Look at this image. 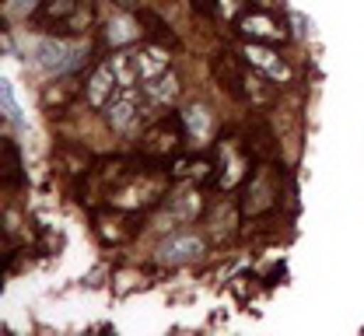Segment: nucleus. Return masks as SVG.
Here are the masks:
<instances>
[{"label":"nucleus","mask_w":364,"mask_h":336,"mask_svg":"<svg viewBox=\"0 0 364 336\" xmlns=\"http://www.w3.org/2000/svg\"><path fill=\"white\" fill-rule=\"evenodd\" d=\"M182 137H186V126H182V116H165V119H158L147 134H144V141L136 147V158H144L147 165H161V161H172L176 154H179L182 147Z\"/></svg>","instance_id":"1"},{"label":"nucleus","mask_w":364,"mask_h":336,"mask_svg":"<svg viewBox=\"0 0 364 336\" xmlns=\"http://www.w3.org/2000/svg\"><path fill=\"white\" fill-rule=\"evenodd\" d=\"M140 232V217H136V210H127V207H116V203H109V207H102L98 214H95V235L102 245H123V242H130Z\"/></svg>","instance_id":"2"},{"label":"nucleus","mask_w":364,"mask_h":336,"mask_svg":"<svg viewBox=\"0 0 364 336\" xmlns=\"http://www.w3.org/2000/svg\"><path fill=\"white\" fill-rule=\"evenodd\" d=\"M36 63L43 70H49V74H67V70H74V67L85 63V46H70L63 36L43 39L36 46Z\"/></svg>","instance_id":"3"},{"label":"nucleus","mask_w":364,"mask_h":336,"mask_svg":"<svg viewBox=\"0 0 364 336\" xmlns=\"http://www.w3.org/2000/svg\"><path fill=\"white\" fill-rule=\"evenodd\" d=\"M144 88H119L116 92V98L105 105V123L116 130V134H127L130 126H134L136 119L144 116Z\"/></svg>","instance_id":"4"},{"label":"nucleus","mask_w":364,"mask_h":336,"mask_svg":"<svg viewBox=\"0 0 364 336\" xmlns=\"http://www.w3.org/2000/svg\"><path fill=\"white\" fill-rule=\"evenodd\" d=\"M277 203V172L273 168H252L249 183H245V196H242V214H263Z\"/></svg>","instance_id":"5"},{"label":"nucleus","mask_w":364,"mask_h":336,"mask_svg":"<svg viewBox=\"0 0 364 336\" xmlns=\"http://www.w3.org/2000/svg\"><path fill=\"white\" fill-rule=\"evenodd\" d=\"M200 210H203V196L196 190L172 193V196H165V210L154 217V232H168V228H176V224H186V221H193Z\"/></svg>","instance_id":"6"},{"label":"nucleus","mask_w":364,"mask_h":336,"mask_svg":"<svg viewBox=\"0 0 364 336\" xmlns=\"http://www.w3.org/2000/svg\"><path fill=\"white\" fill-rule=\"evenodd\" d=\"M221 154H225V158H221V165H218V172H214V186L221 193H231V190H238L242 183H249V175H252V168H249L252 154H249L245 147H238V151L225 147Z\"/></svg>","instance_id":"7"},{"label":"nucleus","mask_w":364,"mask_h":336,"mask_svg":"<svg viewBox=\"0 0 364 336\" xmlns=\"http://www.w3.org/2000/svg\"><path fill=\"white\" fill-rule=\"evenodd\" d=\"M123 85H119V74H116V63H112V56L109 60H102L95 70L88 74V85H85V95H88V102L95 105V109H105L112 98H116V92H119Z\"/></svg>","instance_id":"8"},{"label":"nucleus","mask_w":364,"mask_h":336,"mask_svg":"<svg viewBox=\"0 0 364 336\" xmlns=\"http://www.w3.org/2000/svg\"><path fill=\"white\" fill-rule=\"evenodd\" d=\"M242 60H245V67H256V70L267 74L270 81H280V85L291 81V67H287V63L277 56V49H270L267 43H252V39H249V43L242 46Z\"/></svg>","instance_id":"9"},{"label":"nucleus","mask_w":364,"mask_h":336,"mask_svg":"<svg viewBox=\"0 0 364 336\" xmlns=\"http://www.w3.org/2000/svg\"><path fill=\"white\" fill-rule=\"evenodd\" d=\"M235 28H238L245 39H252V43H270V46L287 43V32L273 21L270 14H263V11H249V14L235 18Z\"/></svg>","instance_id":"10"},{"label":"nucleus","mask_w":364,"mask_h":336,"mask_svg":"<svg viewBox=\"0 0 364 336\" xmlns=\"http://www.w3.org/2000/svg\"><path fill=\"white\" fill-rule=\"evenodd\" d=\"M203 252V239L200 235H172V239H165L158 249H154V259L161 263V266H179V263H189V259H196Z\"/></svg>","instance_id":"11"},{"label":"nucleus","mask_w":364,"mask_h":336,"mask_svg":"<svg viewBox=\"0 0 364 336\" xmlns=\"http://www.w3.org/2000/svg\"><path fill=\"white\" fill-rule=\"evenodd\" d=\"M77 7H81V0H43L32 18H36V25L46 28V32L67 36V21L77 14Z\"/></svg>","instance_id":"12"},{"label":"nucleus","mask_w":364,"mask_h":336,"mask_svg":"<svg viewBox=\"0 0 364 336\" xmlns=\"http://www.w3.org/2000/svg\"><path fill=\"white\" fill-rule=\"evenodd\" d=\"M182 116V126H186V141H193L196 147L210 144V134H214V119L203 105H186L179 109Z\"/></svg>","instance_id":"13"},{"label":"nucleus","mask_w":364,"mask_h":336,"mask_svg":"<svg viewBox=\"0 0 364 336\" xmlns=\"http://www.w3.org/2000/svg\"><path fill=\"white\" fill-rule=\"evenodd\" d=\"M130 60H134V70L140 81H151V77H158V74H165V70H172L168 67V53L161 46H144V49H134L130 53Z\"/></svg>","instance_id":"14"},{"label":"nucleus","mask_w":364,"mask_h":336,"mask_svg":"<svg viewBox=\"0 0 364 336\" xmlns=\"http://www.w3.org/2000/svg\"><path fill=\"white\" fill-rule=\"evenodd\" d=\"M140 21V18H136ZM134 18H127V14H119V18H112V21H105V28H102V46L109 49H123L130 46V43H136L140 39V32L144 28H136Z\"/></svg>","instance_id":"15"},{"label":"nucleus","mask_w":364,"mask_h":336,"mask_svg":"<svg viewBox=\"0 0 364 336\" xmlns=\"http://www.w3.org/2000/svg\"><path fill=\"white\" fill-rule=\"evenodd\" d=\"M140 88H144V98H147V105L161 109V105H172V102L179 98V77H176L172 70H165V74H158V77L144 81Z\"/></svg>","instance_id":"16"},{"label":"nucleus","mask_w":364,"mask_h":336,"mask_svg":"<svg viewBox=\"0 0 364 336\" xmlns=\"http://www.w3.org/2000/svg\"><path fill=\"white\" fill-rule=\"evenodd\" d=\"M218 165L210 158H172L168 179H186V183H210Z\"/></svg>","instance_id":"17"},{"label":"nucleus","mask_w":364,"mask_h":336,"mask_svg":"<svg viewBox=\"0 0 364 336\" xmlns=\"http://www.w3.org/2000/svg\"><path fill=\"white\" fill-rule=\"evenodd\" d=\"M210 74L214 81L225 88L228 95H242V85H245V74H238V60L231 53H218L210 60Z\"/></svg>","instance_id":"18"},{"label":"nucleus","mask_w":364,"mask_h":336,"mask_svg":"<svg viewBox=\"0 0 364 336\" xmlns=\"http://www.w3.org/2000/svg\"><path fill=\"white\" fill-rule=\"evenodd\" d=\"M242 95L249 98L252 105H270L273 102V85L267 74H259L256 67L245 70V85H242Z\"/></svg>","instance_id":"19"},{"label":"nucleus","mask_w":364,"mask_h":336,"mask_svg":"<svg viewBox=\"0 0 364 336\" xmlns=\"http://www.w3.org/2000/svg\"><path fill=\"white\" fill-rule=\"evenodd\" d=\"M245 151H249V154H252V158H267V154H277V144H273V134L270 130H267V126H263V123H256V126H252V130H249V137H245Z\"/></svg>","instance_id":"20"},{"label":"nucleus","mask_w":364,"mask_h":336,"mask_svg":"<svg viewBox=\"0 0 364 336\" xmlns=\"http://www.w3.org/2000/svg\"><path fill=\"white\" fill-rule=\"evenodd\" d=\"M77 92H81V85H74V81H70V85H67V81L49 85V88L43 92V105L46 109H53V112H56V109H67V105L77 98Z\"/></svg>","instance_id":"21"},{"label":"nucleus","mask_w":364,"mask_h":336,"mask_svg":"<svg viewBox=\"0 0 364 336\" xmlns=\"http://www.w3.org/2000/svg\"><path fill=\"white\" fill-rule=\"evenodd\" d=\"M136 18H140L144 32H147L151 39H158L161 46H176V43H179V39H176V32H172V28H168V25H165V21L158 18V14H151V11H140Z\"/></svg>","instance_id":"22"},{"label":"nucleus","mask_w":364,"mask_h":336,"mask_svg":"<svg viewBox=\"0 0 364 336\" xmlns=\"http://www.w3.org/2000/svg\"><path fill=\"white\" fill-rule=\"evenodd\" d=\"M0 158H4V183H21V154H18V144L4 137L0 144Z\"/></svg>","instance_id":"23"},{"label":"nucleus","mask_w":364,"mask_h":336,"mask_svg":"<svg viewBox=\"0 0 364 336\" xmlns=\"http://www.w3.org/2000/svg\"><path fill=\"white\" fill-rule=\"evenodd\" d=\"M0 102H4V119L14 123V126H21V109H18V102L11 98V85H7V81H0Z\"/></svg>","instance_id":"24"},{"label":"nucleus","mask_w":364,"mask_h":336,"mask_svg":"<svg viewBox=\"0 0 364 336\" xmlns=\"http://www.w3.org/2000/svg\"><path fill=\"white\" fill-rule=\"evenodd\" d=\"M7 4L14 7V14H36L43 0H7Z\"/></svg>","instance_id":"25"},{"label":"nucleus","mask_w":364,"mask_h":336,"mask_svg":"<svg viewBox=\"0 0 364 336\" xmlns=\"http://www.w3.org/2000/svg\"><path fill=\"white\" fill-rule=\"evenodd\" d=\"M238 4H242V0H221V4H218V14H221V18H238Z\"/></svg>","instance_id":"26"},{"label":"nucleus","mask_w":364,"mask_h":336,"mask_svg":"<svg viewBox=\"0 0 364 336\" xmlns=\"http://www.w3.org/2000/svg\"><path fill=\"white\" fill-rule=\"evenodd\" d=\"M193 7L200 14H210V11H218V0H193Z\"/></svg>","instance_id":"27"}]
</instances>
